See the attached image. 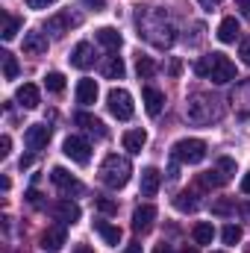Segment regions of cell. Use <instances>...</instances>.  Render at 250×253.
I'll return each instance as SVG.
<instances>
[{"label": "cell", "instance_id": "obj_1", "mask_svg": "<svg viewBox=\"0 0 250 253\" xmlns=\"http://www.w3.org/2000/svg\"><path fill=\"white\" fill-rule=\"evenodd\" d=\"M135 24H138V36H141L144 42H150L153 47H159V50H168V47L177 42V27H174V24L165 18V12H159V9L138 6Z\"/></svg>", "mask_w": 250, "mask_h": 253}, {"label": "cell", "instance_id": "obj_2", "mask_svg": "<svg viewBox=\"0 0 250 253\" xmlns=\"http://www.w3.org/2000/svg\"><path fill=\"white\" fill-rule=\"evenodd\" d=\"M194 71H197L200 77L212 80L215 85H227V83L236 80V62H233L230 56H224V53H209V56H203L200 62L194 65Z\"/></svg>", "mask_w": 250, "mask_h": 253}, {"label": "cell", "instance_id": "obj_3", "mask_svg": "<svg viewBox=\"0 0 250 253\" xmlns=\"http://www.w3.org/2000/svg\"><path fill=\"white\" fill-rule=\"evenodd\" d=\"M186 118L191 124H212V121H218L221 118V106H218V100L212 97V94H203V91H197V94H191L186 103Z\"/></svg>", "mask_w": 250, "mask_h": 253}, {"label": "cell", "instance_id": "obj_4", "mask_svg": "<svg viewBox=\"0 0 250 253\" xmlns=\"http://www.w3.org/2000/svg\"><path fill=\"white\" fill-rule=\"evenodd\" d=\"M129 177H132V165H129L126 156L109 153V156L103 159V165H100V180H103V186H109V189H124L126 183H129Z\"/></svg>", "mask_w": 250, "mask_h": 253}, {"label": "cell", "instance_id": "obj_5", "mask_svg": "<svg viewBox=\"0 0 250 253\" xmlns=\"http://www.w3.org/2000/svg\"><path fill=\"white\" fill-rule=\"evenodd\" d=\"M171 156L177 162H186V165H197L206 159V141L200 138H180L174 147H171Z\"/></svg>", "mask_w": 250, "mask_h": 253}, {"label": "cell", "instance_id": "obj_6", "mask_svg": "<svg viewBox=\"0 0 250 253\" xmlns=\"http://www.w3.org/2000/svg\"><path fill=\"white\" fill-rule=\"evenodd\" d=\"M106 106H109V112H112L118 121H129L132 112H135V106H132V94H129L126 88H112L109 97H106Z\"/></svg>", "mask_w": 250, "mask_h": 253}, {"label": "cell", "instance_id": "obj_7", "mask_svg": "<svg viewBox=\"0 0 250 253\" xmlns=\"http://www.w3.org/2000/svg\"><path fill=\"white\" fill-rule=\"evenodd\" d=\"M62 153L71 162H77V165H88V159H91V147H88V141L80 138V135H68V138H65Z\"/></svg>", "mask_w": 250, "mask_h": 253}, {"label": "cell", "instance_id": "obj_8", "mask_svg": "<svg viewBox=\"0 0 250 253\" xmlns=\"http://www.w3.org/2000/svg\"><path fill=\"white\" fill-rule=\"evenodd\" d=\"M230 103H233L239 118H250V77L236 83V88L230 91Z\"/></svg>", "mask_w": 250, "mask_h": 253}, {"label": "cell", "instance_id": "obj_9", "mask_svg": "<svg viewBox=\"0 0 250 253\" xmlns=\"http://www.w3.org/2000/svg\"><path fill=\"white\" fill-rule=\"evenodd\" d=\"M50 215L68 227V224H77V221H80V206H77L71 197H62V200L50 203Z\"/></svg>", "mask_w": 250, "mask_h": 253}, {"label": "cell", "instance_id": "obj_10", "mask_svg": "<svg viewBox=\"0 0 250 253\" xmlns=\"http://www.w3.org/2000/svg\"><path fill=\"white\" fill-rule=\"evenodd\" d=\"M153 221H156V206H150V203H144L132 212V230L141 233V236L153 230Z\"/></svg>", "mask_w": 250, "mask_h": 253}, {"label": "cell", "instance_id": "obj_11", "mask_svg": "<svg viewBox=\"0 0 250 253\" xmlns=\"http://www.w3.org/2000/svg\"><path fill=\"white\" fill-rule=\"evenodd\" d=\"M47 141H50V126H44V124L27 126V132H24V144H27L30 150H42V147H47Z\"/></svg>", "mask_w": 250, "mask_h": 253}, {"label": "cell", "instance_id": "obj_12", "mask_svg": "<svg viewBox=\"0 0 250 253\" xmlns=\"http://www.w3.org/2000/svg\"><path fill=\"white\" fill-rule=\"evenodd\" d=\"M50 180H53V186H59L62 194H80V191H83V183L74 180L65 168H53V171H50Z\"/></svg>", "mask_w": 250, "mask_h": 253}, {"label": "cell", "instance_id": "obj_13", "mask_svg": "<svg viewBox=\"0 0 250 253\" xmlns=\"http://www.w3.org/2000/svg\"><path fill=\"white\" fill-rule=\"evenodd\" d=\"M141 100H144L147 115H153V118L165 109V94H162L159 88H153V85H144V88H141Z\"/></svg>", "mask_w": 250, "mask_h": 253}, {"label": "cell", "instance_id": "obj_14", "mask_svg": "<svg viewBox=\"0 0 250 253\" xmlns=\"http://www.w3.org/2000/svg\"><path fill=\"white\" fill-rule=\"evenodd\" d=\"M74 24H80V18H71V12H59V15L47 18V33H50L53 39H62Z\"/></svg>", "mask_w": 250, "mask_h": 253}, {"label": "cell", "instance_id": "obj_15", "mask_svg": "<svg viewBox=\"0 0 250 253\" xmlns=\"http://www.w3.org/2000/svg\"><path fill=\"white\" fill-rule=\"evenodd\" d=\"M71 65L80 68V71L91 68V65H94V47H91L88 42H80V44L71 50Z\"/></svg>", "mask_w": 250, "mask_h": 253}, {"label": "cell", "instance_id": "obj_16", "mask_svg": "<svg viewBox=\"0 0 250 253\" xmlns=\"http://www.w3.org/2000/svg\"><path fill=\"white\" fill-rule=\"evenodd\" d=\"M65 224L62 227H50V230H44V236H42V251H47V253H56V251H62L65 248Z\"/></svg>", "mask_w": 250, "mask_h": 253}, {"label": "cell", "instance_id": "obj_17", "mask_svg": "<svg viewBox=\"0 0 250 253\" xmlns=\"http://www.w3.org/2000/svg\"><path fill=\"white\" fill-rule=\"evenodd\" d=\"M15 100H18L24 109H36V106L42 103V97H39V85H33V83H24V85H18V91H15Z\"/></svg>", "mask_w": 250, "mask_h": 253}, {"label": "cell", "instance_id": "obj_18", "mask_svg": "<svg viewBox=\"0 0 250 253\" xmlns=\"http://www.w3.org/2000/svg\"><path fill=\"white\" fill-rule=\"evenodd\" d=\"M159 183H162V174H159L156 168H144V171H141V186H138L141 197H153V194L159 191Z\"/></svg>", "mask_w": 250, "mask_h": 253}, {"label": "cell", "instance_id": "obj_19", "mask_svg": "<svg viewBox=\"0 0 250 253\" xmlns=\"http://www.w3.org/2000/svg\"><path fill=\"white\" fill-rule=\"evenodd\" d=\"M74 121L83 126L85 132H91L94 138H103V135H106V126H103V121H100V118H94V115H88V112H77V118H74Z\"/></svg>", "mask_w": 250, "mask_h": 253}, {"label": "cell", "instance_id": "obj_20", "mask_svg": "<svg viewBox=\"0 0 250 253\" xmlns=\"http://www.w3.org/2000/svg\"><path fill=\"white\" fill-rule=\"evenodd\" d=\"M24 53H30V56L47 53V36L44 33H27L24 36Z\"/></svg>", "mask_w": 250, "mask_h": 253}, {"label": "cell", "instance_id": "obj_21", "mask_svg": "<svg viewBox=\"0 0 250 253\" xmlns=\"http://www.w3.org/2000/svg\"><path fill=\"white\" fill-rule=\"evenodd\" d=\"M94 100H97V83L94 80H80L77 83V103L91 106Z\"/></svg>", "mask_w": 250, "mask_h": 253}, {"label": "cell", "instance_id": "obj_22", "mask_svg": "<svg viewBox=\"0 0 250 253\" xmlns=\"http://www.w3.org/2000/svg\"><path fill=\"white\" fill-rule=\"evenodd\" d=\"M94 230H97V236H100L106 245H112V248L121 245V230H118L115 224H109V221H94Z\"/></svg>", "mask_w": 250, "mask_h": 253}, {"label": "cell", "instance_id": "obj_23", "mask_svg": "<svg viewBox=\"0 0 250 253\" xmlns=\"http://www.w3.org/2000/svg\"><path fill=\"white\" fill-rule=\"evenodd\" d=\"M144 144H147V132H144V129H126L124 132V150H129V153H141Z\"/></svg>", "mask_w": 250, "mask_h": 253}, {"label": "cell", "instance_id": "obj_24", "mask_svg": "<svg viewBox=\"0 0 250 253\" xmlns=\"http://www.w3.org/2000/svg\"><path fill=\"white\" fill-rule=\"evenodd\" d=\"M94 39H97L106 50H118V47H121V33L112 30V27H100V30L94 33Z\"/></svg>", "mask_w": 250, "mask_h": 253}, {"label": "cell", "instance_id": "obj_25", "mask_svg": "<svg viewBox=\"0 0 250 253\" xmlns=\"http://www.w3.org/2000/svg\"><path fill=\"white\" fill-rule=\"evenodd\" d=\"M239 33H242V30H239V21H236V18H224V21H221V27H218V39H221L224 44L236 42V39H239Z\"/></svg>", "mask_w": 250, "mask_h": 253}, {"label": "cell", "instance_id": "obj_26", "mask_svg": "<svg viewBox=\"0 0 250 253\" xmlns=\"http://www.w3.org/2000/svg\"><path fill=\"white\" fill-rule=\"evenodd\" d=\"M126 68H124V59L121 56H109L106 62H103V77L106 80H124Z\"/></svg>", "mask_w": 250, "mask_h": 253}, {"label": "cell", "instance_id": "obj_27", "mask_svg": "<svg viewBox=\"0 0 250 253\" xmlns=\"http://www.w3.org/2000/svg\"><path fill=\"white\" fill-rule=\"evenodd\" d=\"M191 236H194V242H197V245H212V239H215V227H212V224H206V221H200V224H194Z\"/></svg>", "mask_w": 250, "mask_h": 253}, {"label": "cell", "instance_id": "obj_28", "mask_svg": "<svg viewBox=\"0 0 250 253\" xmlns=\"http://www.w3.org/2000/svg\"><path fill=\"white\" fill-rule=\"evenodd\" d=\"M18 30H21V21L12 18L9 12H3V30H0V33H3V42H12V39L18 36Z\"/></svg>", "mask_w": 250, "mask_h": 253}, {"label": "cell", "instance_id": "obj_29", "mask_svg": "<svg viewBox=\"0 0 250 253\" xmlns=\"http://www.w3.org/2000/svg\"><path fill=\"white\" fill-rule=\"evenodd\" d=\"M174 206H177L180 212H194V209H197V197H194L191 191H180V194L174 197Z\"/></svg>", "mask_w": 250, "mask_h": 253}, {"label": "cell", "instance_id": "obj_30", "mask_svg": "<svg viewBox=\"0 0 250 253\" xmlns=\"http://www.w3.org/2000/svg\"><path fill=\"white\" fill-rule=\"evenodd\" d=\"M135 71H138V77H141V80H150V77L156 74V62H153L150 56H138V62H135Z\"/></svg>", "mask_w": 250, "mask_h": 253}, {"label": "cell", "instance_id": "obj_31", "mask_svg": "<svg viewBox=\"0 0 250 253\" xmlns=\"http://www.w3.org/2000/svg\"><path fill=\"white\" fill-rule=\"evenodd\" d=\"M0 56H3V77H6V80H15V77H18V59H15L9 50H3Z\"/></svg>", "mask_w": 250, "mask_h": 253}, {"label": "cell", "instance_id": "obj_32", "mask_svg": "<svg viewBox=\"0 0 250 253\" xmlns=\"http://www.w3.org/2000/svg\"><path fill=\"white\" fill-rule=\"evenodd\" d=\"M221 239H224V245H239V242H242V227L227 224V227L221 230Z\"/></svg>", "mask_w": 250, "mask_h": 253}, {"label": "cell", "instance_id": "obj_33", "mask_svg": "<svg viewBox=\"0 0 250 253\" xmlns=\"http://www.w3.org/2000/svg\"><path fill=\"white\" fill-rule=\"evenodd\" d=\"M44 85H47L50 91H62L65 88V77L59 74V71H50V74L44 77Z\"/></svg>", "mask_w": 250, "mask_h": 253}, {"label": "cell", "instance_id": "obj_34", "mask_svg": "<svg viewBox=\"0 0 250 253\" xmlns=\"http://www.w3.org/2000/svg\"><path fill=\"white\" fill-rule=\"evenodd\" d=\"M218 174L224 177V183H227V180H233V174H236V162H233V159H227V156H224V159H218Z\"/></svg>", "mask_w": 250, "mask_h": 253}, {"label": "cell", "instance_id": "obj_35", "mask_svg": "<svg viewBox=\"0 0 250 253\" xmlns=\"http://www.w3.org/2000/svg\"><path fill=\"white\" fill-rule=\"evenodd\" d=\"M200 183H203L206 189H215V186H221V183H224V177H221V174H218V168H215V171L200 174Z\"/></svg>", "mask_w": 250, "mask_h": 253}, {"label": "cell", "instance_id": "obj_36", "mask_svg": "<svg viewBox=\"0 0 250 253\" xmlns=\"http://www.w3.org/2000/svg\"><path fill=\"white\" fill-rule=\"evenodd\" d=\"M94 206H97L100 212H106V215L118 212V203H115V200H109V197H94Z\"/></svg>", "mask_w": 250, "mask_h": 253}, {"label": "cell", "instance_id": "obj_37", "mask_svg": "<svg viewBox=\"0 0 250 253\" xmlns=\"http://www.w3.org/2000/svg\"><path fill=\"white\" fill-rule=\"evenodd\" d=\"M212 212H215V215H233V212H236V203H230V200H215V203H212Z\"/></svg>", "mask_w": 250, "mask_h": 253}, {"label": "cell", "instance_id": "obj_38", "mask_svg": "<svg viewBox=\"0 0 250 253\" xmlns=\"http://www.w3.org/2000/svg\"><path fill=\"white\" fill-rule=\"evenodd\" d=\"M239 56H242V62L250 65V36L242 42V47H239Z\"/></svg>", "mask_w": 250, "mask_h": 253}, {"label": "cell", "instance_id": "obj_39", "mask_svg": "<svg viewBox=\"0 0 250 253\" xmlns=\"http://www.w3.org/2000/svg\"><path fill=\"white\" fill-rule=\"evenodd\" d=\"M9 150H12V138H9V135H3V138H0V159H6V156H9Z\"/></svg>", "mask_w": 250, "mask_h": 253}, {"label": "cell", "instance_id": "obj_40", "mask_svg": "<svg viewBox=\"0 0 250 253\" xmlns=\"http://www.w3.org/2000/svg\"><path fill=\"white\" fill-rule=\"evenodd\" d=\"M56 0H27V6L30 9H47V6H53Z\"/></svg>", "mask_w": 250, "mask_h": 253}, {"label": "cell", "instance_id": "obj_41", "mask_svg": "<svg viewBox=\"0 0 250 253\" xmlns=\"http://www.w3.org/2000/svg\"><path fill=\"white\" fill-rule=\"evenodd\" d=\"M83 3H85L88 9H94V12H100V9L106 6V0H83Z\"/></svg>", "mask_w": 250, "mask_h": 253}, {"label": "cell", "instance_id": "obj_42", "mask_svg": "<svg viewBox=\"0 0 250 253\" xmlns=\"http://www.w3.org/2000/svg\"><path fill=\"white\" fill-rule=\"evenodd\" d=\"M239 9H242L245 18H250V0H239Z\"/></svg>", "mask_w": 250, "mask_h": 253}, {"label": "cell", "instance_id": "obj_43", "mask_svg": "<svg viewBox=\"0 0 250 253\" xmlns=\"http://www.w3.org/2000/svg\"><path fill=\"white\" fill-rule=\"evenodd\" d=\"M242 191H245V194H250V171L242 177Z\"/></svg>", "mask_w": 250, "mask_h": 253}, {"label": "cell", "instance_id": "obj_44", "mask_svg": "<svg viewBox=\"0 0 250 253\" xmlns=\"http://www.w3.org/2000/svg\"><path fill=\"white\" fill-rule=\"evenodd\" d=\"M197 3H200V6H203V9H212V6H218V3H221V0H197Z\"/></svg>", "mask_w": 250, "mask_h": 253}, {"label": "cell", "instance_id": "obj_45", "mask_svg": "<svg viewBox=\"0 0 250 253\" xmlns=\"http://www.w3.org/2000/svg\"><path fill=\"white\" fill-rule=\"evenodd\" d=\"M153 253H174V251H171V245H156Z\"/></svg>", "mask_w": 250, "mask_h": 253}, {"label": "cell", "instance_id": "obj_46", "mask_svg": "<svg viewBox=\"0 0 250 253\" xmlns=\"http://www.w3.org/2000/svg\"><path fill=\"white\" fill-rule=\"evenodd\" d=\"M124 253H141V245H129Z\"/></svg>", "mask_w": 250, "mask_h": 253}, {"label": "cell", "instance_id": "obj_47", "mask_svg": "<svg viewBox=\"0 0 250 253\" xmlns=\"http://www.w3.org/2000/svg\"><path fill=\"white\" fill-rule=\"evenodd\" d=\"M74 253H94V251H91L88 245H80V248H77V251H74Z\"/></svg>", "mask_w": 250, "mask_h": 253}, {"label": "cell", "instance_id": "obj_48", "mask_svg": "<svg viewBox=\"0 0 250 253\" xmlns=\"http://www.w3.org/2000/svg\"><path fill=\"white\" fill-rule=\"evenodd\" d=\"M180 253H197V251H194V248H186V251H180Z\"/></svg>", "mask_w": 250, "mask_h": 253}, {"label": "cell", "instance_id": "obj_49", "mask_svg": "<svg viewBox=\"0 0 250 253\" xmlns=\"http://www.w3.org/2000/svg\"><path fill=\"white\" fill-rule=\"evenodd\" d=\"M212 253H227V251H212Z\"/></svg>", "mask_w": 250, "mask_h": 253}]
</instances>
